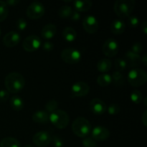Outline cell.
<instances>
[{
    "mask_svg": "<svg viewBox=\"0 0 147 147\" xmlns=\"http://www.w3.org/2000/svg\"><path fill=\"white\" fill-rule=\"evenodd\" d=\"M4 84L9 93H18L24 88L25 80L22 74L17 72H11L6 76Z\"/></svg>",
    "mask_w": 147,
    "mask_h": 147,
    "instance_id": "cell-1",
    "label": "cell"
},
{
    "mask_svg": "<svg viewBox=\"0 0 147 147\" xmlns=\"http://www.w3.org/2000/svg\"><path fill=\"white\" fill-rule=\"evenodd\" d=\"M72 130L77 136L85 138L88 136L91 130V124L88 119L78 117L74 120L72 124Z\"/></svg>",
    "mask_w": 147,
    "mask_h": 147,
    "instance_id": "cell-2",
    "label": "cell"
},
{
    "mask_svg": "<svg viewBox=\"0 0 147 147\" xmlns=\"http://www.w3.org/2000/svg\"><path fill=\"white\" fill-rule=\"evenodd\" d=\"M135 7L134 0H117L114 4V11L119 17L130 15Z\"/></svg>",
    "mask_w": 147,
    "mask_h": 147,
    "instance_id": "cell-3",
    "label": "cell"
},
{
    "mask_svg": "<svg viewBox=\"0 0 147 147\" xmlns=\"http://www.w3.org/2000/svg\"><path fill=\"white\" fill-rule=\"evenodd\" d=\"M49 120L56 128L63 129L67 126L70 121L69 116L63 110H56L49 116Z\"/></svg>",
    "mask_w": 147,
    "mask_h": 147,
    "instance_id": "cell-4",
    "label": "cell"
},
{
    "mask_svg": "<svg viewBox=\"0 0 147 147\" xmlns=\"http://www.w3.org/2000/svg\"><path fill=\"white\" fill-rule=\"evenodd\" d=\"M127 79L129 83L134 87H139L144 84L147 80L146 71L140 68L131 70L128 73Z\"/></svg>",
    "mask_w": 147,
    "mask_h": 147,
    "instance_id": "cell-5",
    "label": "cell"
},
{
    "mask_svg": "<svg viewBox=\"0 0 147 147\" xmlns=\"http://www.w3.org/2000/svg\"><path fill=\"white\" fill-rule=\"evenodd\" d=\"M45 11V9L44 5L40 1H34L27 7L26 14L31 20H37L44 15Z\"/></svg>",
    "mask_w": 147,
    "mask_h": 147,
    "instance_id": "cell-6",
    "label": "cell"
},
{
    "mask_svg": "<svg viewBox=\"0 0 147 147\" xmlns=\"http://www.w3.org/2000/svg\"><path fill=\"white\" fill-rule=\"evenodd\" d=\"M61 58L65 63L68 64H76L81 60V53L75 48H66L61 52Z\"/></svg>",
    "mask_w": 147,
    "mask_h": 147,
    "instance_id": "cell-7",
    "label": "cell"
},
{
    "mask_svg": "<svg viewBox=\"0 0 147 147\" xmlns=\"http://www.w3.org/2000/svg\"><path fill=\"white\" fill-rule=\"evenodd\" d=\"M119 45L118 42L113 38H109L105 41L103 45V52L109 57H114L118 53Z\"/></svg>",
    "mask_w": 147,
    "mask_h": 147,
    "instance_id": "cell-8",
    "label": "cell"
},
{
    "mask_svg": "<svg viewBox=\"0 0 147 147\" xmlns=\"http://www.w3.org/2000/svg\"><path fill=\"white\" fill-rule=\"evenodd\" d=\"M32 142L36 146L39 147H46L52 142V136L47 131H42L36 133L32 137Z\"/></svg>",
    "mask_w": 147,
    "mask_h": 147,
    "instance_id": "cell-9",
    "label": "cell"
},
{
    "mask_svg": "<svg viewBox=\"0 0 147 147\" xmlns=\"http://www.w3.org/2000/svg\"><path fill=\"white\" fill-rule=\"evenodd\" d=\"M42 42L37 35H30L24 39L22 42V47L27 52H34L41 46Z\"/></svg>",
    "mask_w": 147,
    "mask_h": 147,
    "instance_id": "cell-10",
    "label": "cell"
},
{
    "mask_svg": "<svg viewBox=\"0 0 147 147\" xmlns=\"http://www.w3.org/2000/svg\"><path fill=\"white\" fill-rule=\"evenodd\" d=\"M90 91V86L83 81H78L71 87V93L76 97H83Z\"/></svg>",
    "mask_w": 147,
    "mask_h": 147,
    "instance_id": "cell-11",
    "label": "cell"
},
{
    "mask_svg": "<svg viewBox=\"0 0 147 147\" xmlns=\"http://www.w3.org/2000/svg\"><path fill=\"white\" fill-rule=\"evenodd\" d=\"M83 27L84 30L90 34L96 32L98 29V22L94 16L87 15L83 20Z\"/></svg>",
    "mask_w": 147,
    "mask_h": 147,
    "instance_id": "cell-12",
    "label": "cell"
},
{
    "mask_svg": "<svg viewBox=\"0 0 147 147\" xmlns=\"http://www.w3.org/2000/svg\"><path fill=\"white\" fill-rule=\"evenodd\" d=\"M90 110L96 115H102L107 110L106 103L100 98H93L89 103Z\"/></svg>",
    "mask_w": 147,
    "mask_h": 147,
    "instance_id": "cell-13",
    "label": "cell"
},
{
    "mask_svg": "<svg viewBox=\"0 0 147 147\" xmlns=\"http://www.w3.org/2000/svg\"><path fill=\"white\" fill-rule=\"evenodd\" d=\"M110 136V131L107 128L102 126H97L92 131L91 137L95 141L103 142L108 139Z\"/></svg>",
    "mask_w": 147,
    "mask_h": 147,
    "instance_id": "cell-14",
    "label": "cell"
},
{
    "mask_svg": "<svg viewBox=\"0 0 147 147\" xmlns=\"http://www.w3.org/2000/svg\"><path fill=\"white\" fill-rule=\"evenodd\" d=\"M21 40L20 34L16 32L11 31L7 32L3 37V43L7 47H14L20 42Z\"/></svg>",
    "mask_w": 147,
    "mask_h": 147,
    "instance_id": "cell-15",
    "label": "cell"
},
{
    "mask_svg": "<svg viewBox=\"0 0 147 147\" xmlns=\"http://www.w3.org/2000/svg\"><path fill=\"white\" fill-rule=\"evenodd\" d=\"M56 32H57L56 26L51 23H49L43 27L41 31V35L45 40H50L55 35Z\"/></svg>",
    "mask_w": 147,
    "mask_h": 147,
    "instance_id": "cell-16",
    "label": "cell"
},
{
    "mask_svg": "<svg viewBox=\"0 0 147 147\" xmlns=\"http://www.w3.org/2000/svg\"><path fill=\"white\" fill-rule=\"evenodd\" d=\"M141 60H142V57L140 55L134 54L130 50L126 52V54H125V60L131 67L139 66L141 63Z\"/></svg>",
    "mask_w": 147,
    "mask_h": 147,
    "instance_id": "cell-17",
    "label": "cell"
},
{
    "mask_svg": "<svg viewBox=\"0 0 147 147\" xmlns=\"http://www.w3.org/2000/svg\"><path fill=\"white\" fill-rule=\"evenodd\" d=\"M126 28V24L122 20H116L111 24V31L115 34H121L124 32Z\"/></svg>",
    "mask_w": 147,
    "mask_h": 147,
    "instance_id": "cell-18",
    "label": "cell"
},
{
    "mask_svg": "<svg viewBox=\"0 0 147 147\" xmlns=\"http://www.w3.org/2000/svg\"><path fill=\"white\" fill-rule=\"evenodd\" d=\"M75 10L79 11H86L90 9L92 6V1L90 0H76L73 1Z\"/></svg>",
    "mask_w": 147,
    "mask_h": 147,
    "instance_id": "cell-19",
    "label": "cell"
},
{
    "mask_svg": "<svg viewBox=\"0 0 147 147\" xmlns=\"http://www.w3.org/2000/svg\"><path fill=\"white\" fill-rule=\"evenodd\" d=\"M32 119L36 123H46L49 121V114L45 111H38L32 115Z\"/></svg>",
    "mask_w": 147,
    "mask_h": 147,
    "instance_id": "cell-20",
    "label": "cell"
},
{
    "mask_svg": "<svg viewBox=\"0 0 147 147\" xmlns=\"http://www.w3.org/2000/svg\"><path fill=\"white\" fill-rule=\"evenodd\" d=\"M63 37L66 41L73 42L77 37V32L72 27H66L63 30Z\"/></svg>",
    "mask_w": 147,
    "mask_h": 147,
    "instance_id": "cell-21",
    "label": "cell"
},
{
    "mask_svg": "<svg viewBox=\"0 0 147 147\" xmlns=\"http://www.w3.org/2000/svg\"><path fill=\"white\" fill-rule=\"evenodd\" d=\"M112 62L108 58H103L97 63V69L99 72L106 73L111 69Z\"/></svg>",
    "mask_w": 147,
    "mask_h": 147,
    "instance_id": "cell-22",
    "label": "cell"
},
{
    "mask_svg": "<svg viewBox=\"0 0 147 147\" xmlns=\"http://www.w3.org/2000/svg\"><path fill=\"white\" fill-rule=\"evenodd\" d=\"M0 147H21V144L15 138L6 137L0 142Z\"/></svg>",
    "mask_w": 147,
    "mask_h": 147,
    "instance_id": "cell-23",
    "label": "cell"
},
{
    "mask_svg": "<svg viewBox=\"0 0 147 147\" xmlns=\"http://www.w3.org/2000/svg\"><path fill=\"white\" fill-rule=\"evenodd\" d=\"M10 106L14 111H22L24 107V101L20 96H14L10 98Z\"/></svg>",
    "mask_w": 147,
    "mask_h": 147,
    "instance_id": "cell-24",
    "label": "cell"
},
{
    "mask_svg": "<svg viewBox=\"0 0 147 147\" xmlns=\"http://www.w3.org/2000/svg\"><path fill=\"white\" fill-rule=\"evenodd\" d=\"M112 81L113 82L114 85L118 87L123 86L125 84V77L120 72H113L111 76Z\"/></svg>",
    "mask_w": 147,
    "mask_h": 147,
    "instance_id": "cell-25",
    "label": "cell"
},
{
    "mask_svg": "<svg viewBox=\"0 0 147 147\" xmlns=\"http://www.w3.org/2000/svg\"><path fill=\"white\" fill-rule=\"evenodd\" d=\"M111 82V76L108 73H103V74L100 75L97 78L98 84L102 87H106V86H109Z\"/></svg>",
    "mask_w": 147,
    "mask_h": 147,
    "instance_id": "cell-26",
    "label": "cell"
},
{
    "mask_svg": "<svg viewBox=\"0 0 147 147\" xmlns=\"http://www.w3.org/2000/svg\"><path fill=\"white\" fill-rule=\"evenodd\" d=\"M73 11V9L69 5H63L60 8L58 11V15L63 19L70 18Z\"/></svg>",
    "mask_w": 147,
    "mask_h": 147,
    "instance_id": "cell-27",
    "label": "cell"
},
{
    "mask_svg": "<svg viewBox=\"0 0 147 147\" xmlns=\"http://www.w3.org/2000/svg\"><path fill=\"white\" fill-rule=\"evenodd\" d=\"M9 14L8 6L5 1H0V22H3L7 19Z\"/></svg>",
    "mask_w": 147,
    "mask_h": 147,
    "instance_id": "cell-28",
    "label": "cell"
},
{
    "mask_svg": "<svg viewBox=\"0 0 147 147\" xmlns=\"http://www.w3.org/2000/svg\"><path fill=\"white\" fill-rule=\"evenodd\" d=\"M115 67L118 72H121L124 71L128 67V64L125 59L123 58H117L115 60Z\"/></svg>",
    "mask_w": 147,
    "mask_h": 147,
    "instance_id": "cell-29",
    "label": "cell"
},
{
    "mask_svg": "<svg viewBox=\"0 0 147 147\" xmlns=\"http://www.w3.org/2000/svg\"><path fill=\"white\" fill-rule=\"evenodd\" d=\"M143 99V95L140 90H134L131 93V100L135 104H139Z\"/></svg>",
    "mask_w": 147,
    "mask_h": 147,
    "instance_id": "cell-30",
    "label": "cell"
},
{
    "mask_svg": "<svg viewBox=\"0 0 147 147\" xmlns=\"http://www.w3.org/2000/svg\"><path fill=\"white\" fill-rule=\"evenodd\" d=\"M57 108H58V103L55 100H49L45 105L46 111L47 112H50V113H53L56 110H57Z\"/></svg>",
    "mask_w": 147,
    "mask_h": 147,
    "instance_id": "cell-31",
    "label": "cell"
},
{
    "mask_svg": "<svg viewBox=\"0 0 147 147\" xmlns=\"http://www.w3.org/2000/svg\"><path fill=\"white\" fill-rule=\"evenodd\" d=\"M82 144H83V147H97L96 142L91 136L85 137L82 141Z\"/></svg>",
    "mask_w": 147,
    "mask_h": 147,
    "instance_id": "cell-32",
    "label": "cell"
},
{
    "mask_svg": "<svg viewBox=\"0 0 147 147\" xmlns=\"http://www.w3.org/2000/svg\"><path fill=\"white\" fill-rule=\"evenodd\" d=\"M108 112L111 116H114L120 112V106L116 103H111L108 107Z\"/></svg>",
    "mask_w": 147,
    "mask_h": 147,
    "instance_id": "cell-33",
    "label": "cell"
},
{
    "mask_svg": "<svg viewBox=\"0 0 147 147\" xmlns=\"http://www.w3.org/2000/svg\"><path fill=\"white\" fill-rule=\"evenodd\" d=\"M142 50H143V45H142V44L141 42H135L134 44L132 45L130 51L132 52L133 53H134V54L139 55V54L142 53Z\"/></svg>",
    "mask_w": 147,
    "mask_h": 147,
    "instance_id": "cell-34",
    "label": "cell"
},
{
    "mask_svg": "<svg viewBox=\"0 0 147 147\" xmlns=\"http://www.w3.org/2000/svg\"><path fill=\"white\" fill-rule=\"evenodd\" d=\"M128 24L132 28H135V27H137L139 24V20L138 17L135 15L129 16V18H128Z\"/></svg>",
    "mask_w": 147,
    "mask_h": 147,
    "instance_id": "cell-35",
    "label": "cell"
},
{
    "mask_svg": "<svg viewBox=\"0 0 147 147\" xmlns=\"http://www.w3.org/2000/svg\"><path fill=\"white\" fill-rule=\"evenodd\" d=\"M52 142H53V144L54 147H63L64 144H63V139L61 137L57 135L53 136L52 137Z\"/></svg>",
    "mask_w": 147,
    "mask_h": 147,
    "instance_id": "cell-36",
    "label": "cell"
},
{
    "mask_svg": "<svg viewBox=\"0 0 147 147\" xmlns=\"http://www.w3.org/2000/svg\"><path fill=\"white\" fill-rule=\"evenodd\" d=\"M16 26H17V30H20V31H23L27 27V22L24 18H20L17 21Z\"/></svg>",
    "mask_w": 147,
    "mask_h": 147,
    "instance_id": "cell-37",
    "label": "cell"
},
{
    "mask_svg": "<svg viewBox=\"0 0 147 147\" xmlns=\"http://www.w3.org/2000/svg\"><path fill=\"white\" fill-rule=\"evenodd\" d=\"M42 48L46 52H50L54 48V45L50 41H45L42 44H41Z\"/></svg>",
    "mask_w": 147,
    "mask_h": 147,
    "instance_id": "cell-38",
    "label": "cell"
},
{
    "mask_svg": "<svg viewBox=\"0 0 147 147\" xmlns=\"http://www.w3.org/2000/svg\"><path fill=\"white\" fill-rule=\"evenodd\" d=\"M9 98V93L7 90H0V101H7Z\"/></svg>",
    "mask_w": 147,
    "mask_h": 147,
    "instance_id": "cell-39",
    "label": "cell"
},
{
    "mask_svg": "<svg viewBox=\"0 0 147 147\" xmlns=\"http://www.w3.org/2000/svg\"><path fill=\"white\" fill-rule=\"evenodd\" d=\"M80 14L76 10H73L72 11V14L70 15V19L71 20H73V21H77V20H80Z\"/></svg>",
    "mask_w": 147,
    "mask_h": 147,
    "instance_id": "cell-40",
    "label": "cell"
},
{
    "mask_svg": "<svg viewBox=\"0 0 147 147\" xmlns=\"http://www.w3.org/2000/svg\"><path fill=\"white\" fill-rule=\"evenodd\" d=\"M7 6H16L20 3L19 0H7L5 1Z\"/></svg>",
    "mask_w": 147,
    "mask_h": 147,
    "instance_id": "cell-41",
    "label": "cell"
},
{
    "mask_svg": "<svg viewBox=\"0 0 147 147\" xmlns=\"http://www.w3.org/2000/svg\"><path fill=\"white\" fill-rule=\"evenodd\" d=\"M142 123H144V125L145 126H146L147 125V111H145L144 112L143 115H142Z\"/></svg>",
    "mask_w": 147,
    "mask_h": 147,
    "instance_id": "cell-42",
    "label": "cell"
},
{
    "mask_svg": "<svg viewBox=\"0 0 147 147\" xmlns=\"http://www.w3.org/2000/svg\"><path fill=\"white\" fill-rule=\"evenodd\" d=\"M142 30L145 34L147 33V22L146 21H144L142 24Z\"/></svg>",
    "mask_w": 147,
    "mask_h": 147,
    "instance_id": "cell-43",
    "label": "cell"
},
{
    "mask_svg": "<svg viewBox=\"0 0 147 147\" xmlns=\"http://www.w3.org/2000/svg\"><path fill=\"white\" fill-rule=\"evenodd\" d=\"M141 63H143L144 65L145 66L147 65V56H146V54L144 55L143 57H142V60H141Z\"/></svg>",
    "mask_w": 147,
    "mask_h": 147,
    "instance_id": "cell-44",
    "label": "cell"
},
{
    "mask_svg": "<svg viewBox=\"0 0 147 147\" xmlns=\"http://www.w3.org/2000/svg\"><path fill=\"white\" fill-rule=\"evenodd\" d=\"M23 147H34L33 146H32V145H30V144H28V145H25V146H23Z\"/></svg>",
    "mask_w": 147,
    "mask_h": 147,
    "instance_id": "cell-45",
    "label": "cell"
},
{
    "mask_svg": "<svg viewBox=\"0 0 147 147\" xmlns=\"http://www.w3.org/2000/svg\"><path fill=\"white\" fill-rule=\"evenodd\" d=\"M144 105L146 106V98H145V100H144Z\"/></svg>",
    "mask_w": 147,
    "mask_h": 147,
    "instance_id": "cell-46",
    "label": "cell"
},
{
    "mask_svg": "<svg viewBox=\"0 0 147 147\" xmlns=\"http://www.w3.org/2000/svg\"><path fill=\"white\" fill-rule=\"evenodd\" d=\"M1 30H0V35H1Z\"/></svg>",
    "mask_w": 147,
    "mask_h": 147,
    "instance_id": "cell-47",
    "label": "cell"
}]
</instances>
